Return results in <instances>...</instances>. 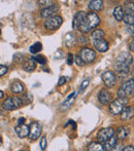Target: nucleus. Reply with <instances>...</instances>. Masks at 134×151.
<instances>
[{"label":"nucleus","mask_w":134,"mask_h":151,"mask_svg":"<svg viewBox=\"0 0 134 151\" xmlns=\"http://www.w3.org/2000/svg\"><path fill=\"white\" fill-rule=\"evenodd\" d=\"M64 43L66 44L67 47H72V46H74L76 44L75 36L71 33L66 34V36H65V38H64Z\"/></svg>","instance_id":"nucleus-20"},{"label":"nucleus","mask_w":134,"mask_h":151,"mask_svg":"<svg viewBox=\"0 0 134 151\" xmlns=\"http://www.w3.org/2000/svg\"><path fill=\"white\" fill-rule=\"evenodd\" d=\"M24 121H25V118H20V119H19V124H23V123H24Z\"/></svg>","instance_id":"nucleus-44"},{"label":"nucleus","mask_w":134,"mask_h":151,"mask_svg":"<svg viewBox=\"0 0 134 151\" xmlns=\"http://www.w3.org/2000/svg\"><path fill=\"white\" fill-rule=\"evenodd\" d=\"M75 63H76V65H78V66H84V65H85L84 62L80 60V58L78 56L75 58Z\"/></svg>","instance_id":"nucleus-41"},{"label":"nucleus","mask_w":134,"mask_h":151,"mask_svg":"<svg viewBox=\"0 0 134 151\" xmlns=\"http://www.w3.org/2000/svg\"><path fill=\"white\" fill-rule=\"evenodd\" d=\"M14 131H16L17 135H18L20 138H25L29 135V127H27L26 124H24V123H23V124L17 125Z\"/></svg>","instance_id":"nucleus-16"},{"label":"nucleus","mask_w":134,"mask_h":151,"mask_svg":"<svg viewBox=\"0 0 134 151\" xmlns=\"http://www.w3.org/2000/svg\"><path fill=\"white\" fill-rule=\"evenodd\" d=\"M59 5L58 4H53V5L49 6V7H46L40 12V16L42 18H49V17H52L54 14H56L59 10Z\"/></svg>","instance_id":"nucleus-12"},{"label":"nucleus","mask_w":134,"mask_h":151,"mask_svg":"<svg viewBox=\"0 0 134 151\" xmlns=\"http://www.w3.org/2000/svg\"><path fill=\"white\" fill-rule=\"evenodd\" d=\"M99 24H100V18L98 17V14L95 12H90V14H86L78 30H80L83 33H89Z\"/></svg>","instance_id":"nucleus-2"},{"label":"nucleus","mask_w":134,"mask_h":151,"mask_svg":"<svg viewBox=\"0 0 134 151\" xmlns=\"http://www.w3.org/2000/svg\"><path fill=\"white\" fill-rule=\"evenodd\" d=\"M110 151H123V146H122V144H119V143H117L116 145H114V147L112 148Z\"/></svg>","instance_id":"nucleus-38"},{"label":"nucleus","mask_w":134,"mask_h":151,"mask_svg":"<svg viewBox=\"0 0 134 151\" xmlns=\"http://www.w3.org/2000/svg\"><path fill=\"white\" fill-rule=\"evenodd\" d=\"M33 60L38 62V63L41 64V65H43V64L46 63V57H43V56H40V55H39V56H36Z\"/></svg>","instance_id":"nucleus-30"},{"label":"nucleus","mask_w":134,"mask_h":151,"mask_svg":"<svg viewBox=\"0 0 134 151\" xmlns=\"http://www.w3.org/2000/svg\"><path fill=\"white\" fill-rule=\"evenodd\" d=\"M3 97H4V93L2 91H0V99H2Z\"/></svg>","instance_id":"nucleus-45"},{"label":"nucleus","mask_w":134,"mask_h":151,"mask_svg":"<svg viewBox=\"0 0 134 151\" xmlns=\"http://www.w3.org/2000/svg\"><path fill=\"white\" fill-rule=\"evenodd\" d=\"M104 31L101 30V29H96L91 33V38L93 40H99V39H103L104 36Z\"/></svg>","instance_id":"nucleus-26"},{"label":"nucleus","mask_w":134,"mask_h":151,"mask_svg":"<svg viewBox=\"0 0 134 151\" xmlns=\"http://www.w3.org/2000/svg\"><path fill=\"white\" fill-rule=\"evenodd\" d=\"M62 23H63V19L61 18L60 16H53V17H51V18H49L48 20L44 22L43 26L46 30L54 31V30H57V29L62 25Z\"/></svg>","instance_id":"nucleus-6"},{"label":"nucleus","mask_w":134,"mask_h":151,"mask_svg":"<svg viewBox=\"0 0 134 151\" xmlns=\"http://www.w3.org/2000/svg\"><path fill=\"white\" fill-rule=\"evenodd\" d=\"M35 67H36V65L33 59H28V60H26V62L23 64L24 70H26V71H28V72L33 71V70L35 69Z\"/></svg>","instance_id":"nucleus-23"},{"label":"nucleus","mask_w":134,"mask_h":151,"mask_svg":"<svg viewBox=\"0 0 134 151\" xmlns=\"http://www.w3.org/2000/svg\"><path fill=\"white\" fill-rule=\"evenodd\" d=\"M75 98H76V93H71L69 95V97L67 98L66 100H65L64 102H63L62 104H61L60 106V110L63 112H65L66 110L69 109L70 107H71L72 105H73L74 101H75Z\"/></svg>","instance_id":"nucleus-11"},{"label":"nucleus","mask_w":134,"mask_h":151,"mask_svg":"<svg viewBox=\"0 0 134 151\" xmlns=\"http://www.w3.org/2000/svg\"><path fill=\"white\" fill-rule=\"evenodd\" d=\"M133 64V58L131 55L123 52L122 55L118 57V59L114 62V68L122 75H126L129 73L130 65Z\"/></svg>","instance_id":"nucleus-1"},{"label":"nucleus","mask_w":134,"mask_h":151,"mask_svg":"<svg viewBox=\"0 0 134 151\" xmlns=\"http://www.w3.org/2000/svg\"><path fill=\"white\" fill-rule=\"evenodd\" d=\"M41 131H42V127L41 125L39 124L38 122H32L30 124V127H29V138L31 140H37L39 138V136L41 135Z\"/></svg>","instance_id":"nucleus-9"},{"label":"nucleus","mask_w":134,"mask_h":151,"mask_svg":"<svg viewBox=\"0 0 134 151\" xmlns=\"http://www.w3.org/2000/svg\"><path fill=\"white\" fill-rule=\"evenodd\" d=\"M46 137H42L41 140H40V148H41L42 150H46Z\"/></svg>","instance_id":"nucleus-33"},{"label":"nucleus","mask_w":134,"mask_h":151,"mask_svg":"<svg viewBox=\"0 0 134 151\" xmlns=\"http://www.w3.org/2000/svg\"><path fill=\"white\" fill-rule=\"evenodd\" d=\"M133 43H134V41H133V39L131 40V43H130V45H129V47H130V50H131V52H133Z\"/></svg>","instance_id":"nucleus-43"},{"label":"nucleus","mask_w":134,"mask_h":151,"mask_svg":"<svg viewBox=\"0 0 134 151\" xmlns=\"http://www.w3.org/2000/svg\"><path fill=\"white\" fill-rule=\"evenodd\" d=\"M21 100H22V103H24L25 105H28V104H30L32 102V96L29 95V93H26V95L23 96V98Z\"/></svg>","instance_id":"nucleus-29"},{"label":"nucleus","mask_w":134,"mask_h":151,"mask_svg":"<svg viewBox=\"0 0 134 151\" xmlns=\"http://www.w3.org/2000/svg\"><path fill=\"white\" fill-rule=\"evenodd\" d=\"M22 151H24V150H22Z\"/></svg>","instance_id":"nucleus-49"},{"label":"nucleus","mask_w":134,"mask_h":151,"mask_svg":"<svg viewBox=\"0 0 134 151\" xmlns=\"http://www.w3.org/2000/svg\"><path fill=\"white\" fill-rule=\"evenodd\" d=\"M65 82H66V77L65 76H61L60 79H59L58 86H63V84H65Z\"/></svg>","instance_id":"nucleus-40"},{"label":"nucleus","mask_w":134,"mask_h":151,"mask_svg":"<svg viewBox=\"0 0 134 151\" xmlns=\"http://www.w3.org/2000/svg\"><path fill=\"white\" fill-rule=\"evenodd\" d=\"M114 18H116L117 21H122L123 18H124V8L122 7V6H117L116 8H114Z\"/></svg>","instance_id":"nucleus-24"},{"label":"nucleus","mask_w":134,"mask_h":151,"mask_svg":"<svg viewBox=\"0 0 134 151\" xmlns=\"http://www.w3.org/2000/svg\"><path fill=\"white\" fill-rule=\"evenodd\" d=\"M39 3L42 4V5H48V7H49V6L54 4V1H52V0H49V1H46V0H40Z\"/></svg>","instance_id":"nucleus-35"},{"label":"nucleus","mask_w":134,"mask_h":151,"mask_svg":"<svg viewBox=\"0 0 134 151\" xmlns=\"http://www.w3.org/2000/svg\"><path fill=\"white\" fill-rule=\"evenodd\" d=\"M23 105L22 100L19 97H10L7 98L5 101L2 103V108L4 110H14L20 108Z\"/></svg>","instance_id":"nucleus-4"},{"label":"nucleus","mask_w":134,"mask_h":151,"mask_svg":"<svg viewBox=\"0 0 134 151\" xmlns=\"http://www.w3.org/2000/svg\"><path fill=\"white\" fill-rule=\"evenodd\" d=\"M24 91V84L20 81H14L12 84V91L14 93H21Z\"/></svg>","instance_id":"nucleus-22"},{"label":"nucleus","mask_w":134,"mask_h":151,"mask_svg":"<svg viewBox=\"0 0 134 151\" xmlns=\"http://www.w3.org/2000/svg\"><path fill=\"white\" fill-rule=\"evenodd\" d=\"M88 151H106L104 149L103 145H101L98 142H92L88 146Z\"/></svg>","instance_id":"nucleus-25"},{"label":"nucleus","mask_w":134,"mask_h":151,"mask_svg":"<svg viewBox=\"0 0 134 151\" xmlns=\"http://www.w3.org/2000/svg\"><path fill=\"white\" fill-rule=\"evenodd\" d=\"M0 114H1V111H0Z\"/></svg>","instance_id":"nucleus-48"},{"label":"nucleus","mask_w":134,"mask_h":151,"mask_svg":"<svg viewBox=\"0 0 134 151\" xmlns=\"http://www.w3.org/2000/svg\"><path fill=\"white\" fill-rule=\"evenodd\" d=\"M121 113H122L121 117H122L123 120H125V121L131 120L133 117V106H128V107L124 108Z\"/></svg>","instance_id":"nucleus-18"},{"label":"nucleus","mask_w":134,"mask_h":151,"mask_svg":"<svg viewBox=\"0 0 134 151\" xmlns=\"http://www.w3.org/2000/svg\"><path fill=\"white\" fill-rule=\"evenodd\" d=\"M8 68L6 67V66L4 65H0V76H3L4 74H6V72H7Z\"/></svg>","instance_id":"nucleus-34"},{"label":"nucleus","mask_w":134,"mask_h":151,"mask_svg":"<svg viewBox=\"0 0 134 151\" xmlns=\"http://www.w3.org/2000/svg\"><path fill=\"white\" fill-rule=\"evenodd\" d=\"M133 91H134V80L130 79L121 86V88L118 91V97L126 98L127 96H132Z\"/></svg>","instance_id":"nucleus-5"},{"label":"nucleus","mask_w":134,"mask_h":151,"mask_svg":"<svg viewBox=\"0 0 134 151\" xmlns=\"http://www.w3.org/2000/svg\"><path fill=\"white\" fill-rule=\"evenodd\" d=\"M41 50H42V45L40 42H36V43H34L33 45L30 46L31 54H37V52H39Z\"/></svg>","instance_id":"nucleus-27"},{"label":"nucleus","mask_w":134,"mask_h":151,"mask_svg":"<svg viewBox=\"0 0 134 151\" xmlns=\"http://www.w3.org/2000/svg\"><path fill=\"white\" fill-rule=\"evenodd\" d=\"M128 103V99L127 98H118V99L114 100L112 103L109 104V111L114 115H118L123 111L125 106Z\"/></svg>","instance_id":"nucleus-3"},{"label":"nucleus","mask_w":134,"mask_h":151,"mask_svg":"<svg viewBox=\"0 0 134 151\" xmlns=\"http://www.w3.org/2000/svg\"><path fill=\"white\" fill-rule=\"evenodd\" d=\"M89 83H90V78H86V79H85L84 81L82 82V84H80V91H83L86 90V88H88Z\"/></svg>","instance_id":"nucleus-31"},{"label":"nucleus","mask_w":134,"mask_h":151,"mask_svg":"<svg viewBox=\"0 0 134 151\" xmlns=\"http://www.w3.org/2000/svg\"><path fill=\"white\" fill-rule=\"evenodd\" d=\"M93 44H94V47L96 48L98 52H105L108 50L109 45H108V42L105 41L104 39H99V40H93Z\"/></svg>","instance_id":"nucleus-13"},{"label":"nucleus","mask_w":134,"mask_h":151,"mask_svg":"<svg viewBox=\"0 0 134 151\" xmlns=\"http://www.w3.org/2000/svg\"><path fill=\"white\" fill-rule=\"evenodd\" d=\"M0 34H1V29H0Z\"/></svg>","instance_id":"nucleus-47"},{"label":"nucleus","mask_w":134,"mask_h":151,"mask_svg":"<svg viewBox=\"0 0 134 151\" xmlns=\"http://www.w3.org/2000/svg\"><path fill=\"white\" fill-rule=\"evenodd\" d=\"M80 60L85 63H92L93 61L96 59V52L90 47H84L80 50Z\"/></svg>","instance_id":"nucleus-7"},{"label":"nucleus","mask_w":134,"mask_h":151,"mask_svg":"<svg viewBox=\"0 0 134 151\" xmlns=\"http://www.w3.org/2000/svg\"><path fill=\"white\" fill-rule=\"evenodd\" d=\"M1 143H2V139H1V137H0V145H1Z\"/></svg>","instance_id":"nucleus-46"},{"label":"nucleus","mask_w":134,"mask_h":151,"mask_svg":"<svg viewBox=\"0 0 134 151\" xmlns=\"http://www.w3.org/2000/svg\"><path fill=\"white\" fill-rule=\"evenodd\" d=\"M98 100L101 104L106 105L110 102V93L106 90H101L98 95Z\"/></svg>","instance_id":"nucleus-17"},{"label":"nucleus","mask_w":134,"mask_h":151,"mask_svg":"<svg viewBox=\"0 0 134 151\" xmlns=\"http://www.w3.org/2000/svg\"><path fill=\"white\" fill-rule=\"evenodd\" d=\"M102 80H103L104 84H105L107 88H112V86L116 84V74L112 71H105L101 76Z\"/></svg>","instance_id":"nucleus-10"},{"label":"nucleus","mask_w":134,"mask_h":151,"mask_svg":"<svg viewBox=\"0 0 134 151\" xmlns=\"http://www.w3.org/2000/svg\"><path fill=\"white\" fill-rule=\"evenodd\" d=\"M85 17H86V14H85L84 12H78V14L74 16L73 21H72V27H73L74 30H78V29H80Z\"/></svg>","instance_id":"nucleus-14"},{"label":"nucleus","mask_w":134,"mask_h":151,"mask_svg":"<svg viewBox=\"0 0 134 151\" xmlns=\"http://www.w3.org/2000/svg\"><path fill=\"white\" fill-rule=\"evenodd\" d=\"M64 57V52L63 50H58V52L55 54V59H62Z\"/></svg>","instance_id":"nucleus-37"},{"label":"nucleus","mask_w":134,"mask_h":151,"mask_svg":"<svg viewBox=\"0 0 134 151\" xmlns=\"http://www.w3.org/2000/svg\"><path fill=\"white\" fill-rule=\"evenodd\" d=\"M118 143V140H117V138L114 137V136H112V138H110L109 140H107V141L104 143V149H105L106 151H110L112 149V148L114 147V145Z\"/></svg>","instance_id":"nucleus-21"},{"label":"nucleus","mask_w":134,"mask_h":151,"mask_svg":"<svg viewBox=\"0 0 134 151\" xmlns=\"http://www.w3.org/2000/svg\"><path fill=\"white\" fill-rule=\"evenodd\" d=\"M114 135V129L112 127H104L97 134V142L98 143H105Z\"/></svg>","instance_id":"nucleus-8"},{"label":"nucleus","mask_w":134,"mask_h":151,"mask_svg":"<svg viewBox=\"0 0 134 151\" xmlns=\"http://www.w3.org/2000/svg\"><path fill=\"white\" fill-rule=\"evenodd\" d=\"M124 22L128 25H131L133 26V23H134V17L133 14H124V18H123Z\"/></svg>","instance_id":"nucleus-28"},{"label":"nucleus","mask_w":134,"mask_h":151,"mask_svg":"<svg viewBox=\"0 0 134 151\" xmlns=\"http://www.w3.org/2000/svg\"><path fill=\"white\" fill-rule=\"evenodd\" d=\"M23 58H24V56H23L22 54H16L14 56V60L16 61V62H22V60H23Z\"/></svg>","instance_id":"nucleus-36"},{"label":"nucleus","mask_w":134,"mask_h":151,"mask_svg":"<svg viewBox=\"0 0 134 151\" xmlns=\"http://www.w3.org/2000/svg\"><path fill=\"white\" fill-rule=\"evenodd\" d=\"M88 7L90 9L94 10V12H99L103 7V1H101V0H93V1H90L88 4Z\"/></svg>","instance_id":"nucleus-19"},{"label":"nucleus","mask_w":134,"mask_h":151,"mask_svg":"<svg viewBox=\"0 0 134 151\" xmlns=\"http://www.w3.org/2000/svg\"><path fill=\"white\" fill-rule=\"evenodd\" d=\"M123 151H134V147L132 145H128L127 147H125Z\"/></svg>","instance_id":"nucleus-42"},{"label":"nucleus","mask_w":134,"mask_h":151,"mask_svg":"<svg viewBox=\"0 0 134 151\" xmlns=\"http://www.w3.org/2000/svg\"><path fill=\"white\" fill-rule=\"evenodd\" d=\"M114 134H116L114 137L117 138V140H125L130 134V129L127 127H120L117 129V132H114Z\"/></svg>","instance_id":"nucleus-15"},{"label":"nucleus","mask_w":134,"mask_h":151,"mask_svg":"<svg viewBox=\"0 0 134 151\" xmlns=\"http://www.w3.org/2000/svg\"><path fill=\"white\" fill-rule=\"evenodd\" d=\"M73 55L72 54H68V57H67V64L68 65H72V63H73Z\"/></svg>","instance_id":"nucleus-39"},{"label":"nucleus","mask_w":134,"mask_h":151,"mask_svg":"<svg viewBox=\"0 0 134 151\" xmlns=\"http://www.w3.org/2000/svg\"><path fill=\"white\" fill-rule=\"evenodd\" d=\"M133 2H127V4H126V9H127V12H126V14H133Z\"/></svg>","instance_id":"nucleus-32"}]
</instances>
